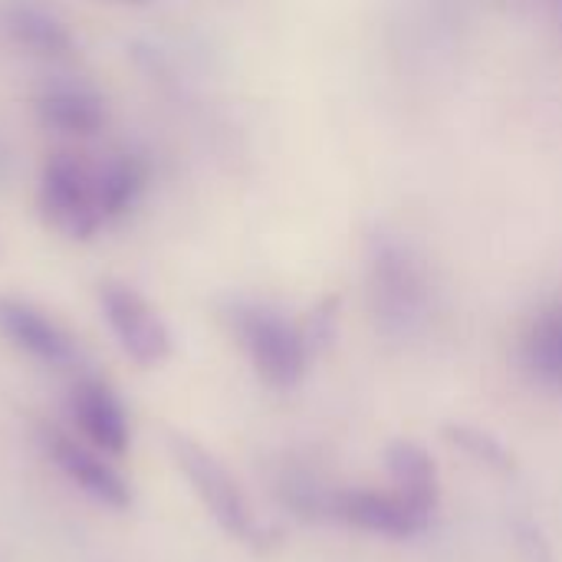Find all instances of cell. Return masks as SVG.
I'll return each mask as SVG.
<instances>
[{"label": "cell", "instance_id": "1", "mask_svg": "<svg viewBox=\"0 0 562 562\" xmlns=\"http://www.w3.org/2000/svg\"><path fill=\"white\" fill-rule=\"evenodd\" d=\"M227 323L263 385L286 392L303 382L306 366L313 359L303 326L290 323L277 310L254 306V303L234 306L227 313Z\"/></svg>", "mask_w": 562, "mask_h": 562}, {"label": "cell", "instance_id": "2", "mask_svg": "<svg viewBox=\"0 0 562 562\" xmlns=\"http://www.w3.org/2000/svg\"><path fill=\"white\" fill-rule=\"evenodd\" d=\"M40 211L53 231L72 240H89L105 227L99 194H95V165L79 155H49L40 175Z\"/></svg>", "mask_w": 562, "mask_h": 562}, {"label": "cell", "instance_id": "3", "mask_svg": "<svg viewBox=\"0 0 562 562\" xmlns=\"http://www.w3.org/2000/svg\"><path fill=\"white\" fill-rule=\"evenodd\" d=\"M171 454H175L181 474L188 477V484L194 487V494L201 497V504L221 524V530H227L231 537L247 540V543L257 540L254 514H250L237 481L227 474V468L214 454H207L201 445H194L181 435L171 438Z\"/></svg>", "mask_w": 562, "mask_h": 562}, {"label": "cell", "instance_id": "4", "mask_svg": "<svg viewBox=\"0 0 562 562\" xmlns=\"http://www.w3.org/2000/svg\"><path fill=\"white\" fill-rule=\"evenodd\" d=\"M99 303L112 336L135 366L155 369L171 356V333L138 290L125 283H105L99 290Z\"/></svg>", "mask_w": 562, "mask_h": 562}, {"label": "cell", "instance_id": "5", "mask_svg": "<svg viewBox=\"0 0 562 562\" xmlns=\"http://www.w3.org/2000/svg\"><path fill=\"white\" fill-rule=\"evenodd\" d=\"M329 517H339L342 524L366 530V533L405 540V537L425 533L435 514L415 507L398 491H342V494H333Z\"/></svg>", "mask_w": 562, "mask_h": 562}, {"label": "cell", "instance_id": "6", "mask_svg": "<svg viewBox=\"0 0 562 562\" xmlns=\"http://www.w3.org/2000/svg\"><path fill=\"white\" fill-rule=\"evenodd\" d=\"M43 445H46V454L49 461L86 494L92 497L95 504L102 507H112V510H125L132 504V491L125 484V477L105 461L102 451H95L92 445L72 438V435H63L56 428L43 431Z\"/></svg>", "mask_w": 562, "mask_h": 562}, {"label": "cell", "instance_id": "7", "mask_svg": "<svg viewBox=\"0 0 562 562\" xmlns=\"http://www.w3.org/2000/svg\"><path fill=\"white\" fill-rule=\"evenodd\" d=\"M69 418L86 445L102 451L105 458H125L128 451V418L122 398L102 379H79L69 392Z\"/></svg>", "mask_w": 562, "mask_h": 562}, {"label": "cell", "instance_id": "8", "mask_svg": "<svg viewBox=\"0 0 562 562\" xmlns=\"http://www.w3.org/2000/svg\"><path fill=\"white\" fill-rule=\"evenodd\" d=\"M0 336L13 342L20 352H26L30 359L53 369H69L79 359L72 336L59 323H53L43 310L13 296H0Z\"/></svg>", "mask_w": 562, "mask_h": 562}, {"label": "cell", "instance_id": "9", "mask_svg": "<svg viewBox=\"0 0 562 562\" xmlns=\"http://www.w3.org/2000/svg\"><path fill=\"white\" fill-rule=\"evenodd\" d=\"M0 30L13 46L33 56L53 59V56L72 53V33L66 30V23L36 0H3Z\"/></svg>", "mask_w": 562, "mask_h": 562}, {"label": "cell", "instance_id": "10", "mask_svg": "<svg viewBox=\"0 0 562 562\" xmlns=\"http://www.w3.org/2000/svg\"><path fill=\"white\" fill-rule=\"evenodd\" d=\"M36 115L46 128L63 135H95L105 125V102L89 86L63 82L36 95Z\"/></svg>", "mask_w": 562, "mask_h": 562}, {"label": "cell", "instance_id": "11", "mask_svg": "<svg viewBox=\"0 0 562 562\" xmlns=\"http://www.w3.org/2000/svg\"><path fill=\"white\" fill-rule=\"evenodd\" d=\"M151 178V168L142 155L122 151V155H109L105 161L95 165V194H99V207L105 224L125 217L138 198L145 194Z\"/></svg>", "mask_w": 562, "mask_h": 562}, {"label": "cell", "instance_id": "12", "mask_svg": "<svg viewBox=\"0 0 562 562\" xmlns=\"http://www.w3.org/2000/svg\"><path fill=\"white\" fill-rule=\"evenodd\" d=\"M385 464H389V477L395 484V491L402 497H408L415 507L435 514L438 510V497H441V481H438V468L431 461V454L415 445V441H395L385 451Z\"/></svg>", "mask_w": 562, "mask_h": 562}, {"label": "cell", "instance_id": "13", "mask_svg": "<svg viewBox=\"0 0 562 562\" xmlns=\"http://www.w3.org/2000/svg\"><path fill=\"white\" fill-rule=\"evenodd\" d=\"M524 369L533 382L562 392V306L543 313L524 336Z\"/></svg>", "mask_w": 562, "mask_h": 562}, {"label": "cell", "instance_id": "14", "mask_svg": "<svg viewBox=\"0 0 562 562\" xmlns=\"http://www.w3.org/2000/svg\"><path fill=\"white\" fill-rule=\"evenodd\" d=\"M448 438H451L461 451H468L471 458H477L481 464L497 468V471H510V458H507V451H504L491 435H484V431H471V428H448Z\"/></svg>", "mask_w": 562, "mask_h": 562}, {"label": "cell", "instance_id": "15", "mask_svg": "<svg viewBox=\"0 0 562 562\" xmlns=\"http://www.w3.org/2000/svg\"><path fill=\"white\" fill-rule=\"evenodd\" d=\"M303 336H306V346H310L313 356H316L323 346H329V339L336 336V300L323 303V306L303 323Z\"/></svg>", "mask_w": 562, "mask_h": 562}, {"label": "cell", "instance_id": "16", "mask_svg": "<svg viewBox=\"0 0 562 562\" xmlns=\"http://www.w3.org/2000/svg\"><path fill=\"white\" fill-rule=\"evenodd\" d=\"M132 3H145V0H132Z\"/></svg>", "mask_w": 562, "mask_h": 562}]
</instances>
